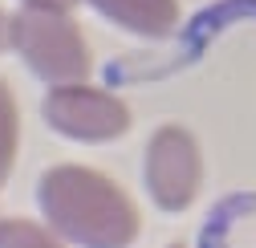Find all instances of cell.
I'll return each mask as SVG.
<instances>
[{"mask_svg": "<svg viewBox=\"0 0 256 248\" xmlns=\"http://www.w3.org/2000/svg\"><path fill=\"white\" fill-rule=\"evenodd\" d=\"M45 220L82 248H126L138 236V212L114 179L90 167H53L41 179Z\"/></svg>", "mask_w": 256, "mask_h": 248, "instance_id": "1", "label": "cell"}, {"mask_svg": "<svg viewBox=\"0 0 256 248\" xmlns=\"http://www.w3.org/2000/svg\"><path fill=\"white\" fill-rule=\"evenodd\" d=\"M12 49L24 57V66L53 86H70L90 78L94 57L82 37L78 20L66 8L24 4L12 16Z\"/></svg>", "mask_w": 256, "mask_h": 248, "instance_id": "2", "label": "cell"}, {"mask_svg": "<svg viewBox=\"0 0 256 248\" xmlns=\"http://www.w3.org/2000/svg\"><path fill=\"white\" fill-rule=\"evenodd\" d=\"M45 122L57 134H70L82 142H110L126 134L130 126V110L106 90H90V86H57L45 98Z\"/></svg>", "mask_w": 256, "mask_h": 248, "instance_id": "3", "label": "cell"}, {"mask_svg": "<svg viewBox=\"0 0 256 248\" xmlns=\"http://www.w3.org/2000/svg\"><path fill=\"white\" fill-rule=\"evenodd\" d=\"M146 192L158 208L179 212L200 192V146L187 130L163 126L146 146Z\"/></svg>", "mask_w": 256, "mask_h": 248, "instance_id": "4", "label": "cell"}, {"mask_svg": "<svg viewBox=\"0 0 256 248\" xmlns=\"http://www.w3.org/2000/svg\"><path fill=\"white\" fill-rule=\"evenodd\" d=\"M106 20L130 28L138 37H163L179 20V4L175 0H90Z\"/></svg>", "mask_w": 256, "mask_h": 248, "instance_id": "5", "label": "cell"}, {"mask_svg": "<svg viewBox=\"0 0 256 248\" xmlns=\"http://www.w3.org/2000/svg\"><path fill=\"white\" fill-rule=\"evenodd\" d=\"M12 159H16V98L0 82V188L12 171Z\"/></svg>", "mask_w": 256, "mask_h": 248, "instance_id": "6", "label": "cell"}, {"mask_svg": "<svg viewBox=\"0 0 256 248\" xmlns=\"http://www.w3.org/2000/svg\"><path fill=\"white\" fill-rule=\"evenodd\" d=\"M0 248H61V240L28 220H0Z\"/></svg>", "mask_w": 256, "mask_h": 248, "instance_id": "7", "label": "cell"}, {"mask_svg": "<svg viewBox=\"0 0 256 248\" xmlns=\"http://www.w3.org/2000/svg\"><path fill=\"white\" fill-rule=\"evenodd\" d=\"M4 45H12V20L0 12V49H4Z\"/></svg>", "mask_w": 256, "mask_h": 248, "instance_id": "8", "label": "cell"}, {"mask_svg": "<svg viewBox=\"0 0 256 248\" xmlns=\"http://www.w3.org/2000/svg\"><path fill=\"white\" fill-rule=\"evenodd\" d=\"M24 4H45V8H66V12H70L78 0H24Z\"/></svg>", "mask_w": 256, "mask_h": 248, "instance_id": "9", "label": "cell"}]
</instances>
